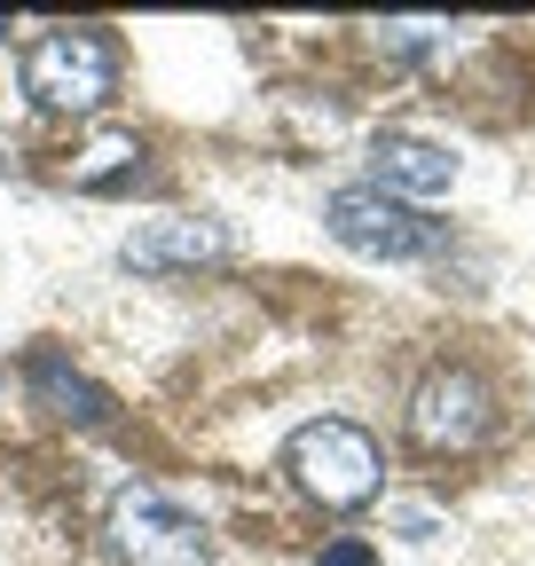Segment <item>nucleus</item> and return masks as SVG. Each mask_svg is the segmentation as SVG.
<instances>
[{
  "mask_svg": "<svg viewBox=\"0 0 535 566\" xmlns=\"http://www.w3.org/2000/svg\"><path fill=\"white\" fill-rule=\"evenodd\" d=\"M118 87V48L95 32V24H63V32H40L32 55H24V95L40 111H103Z\"/></svg>",
  "mask_w": 535,
  "mask_h": 566,
  "instance_id": "nucleus-1",
  "label": "nucleus"
},
{
  "mask_svg": "<svg viewBox=\"0 0 535 566\" xmlns=\"http://www.w3.org/2000/svg\"><path fill=\"white\" fill-rule=\"evenodd\" d=\"M284 464H292V480L315 495V504H331V512H355V504L378 495V441L363 433V424H347V417L300 424L292 449H284Z\"/></svg>",
  "mask_w": 535,
  "mask_h": 566,
  "instance_id": "nucleus-2",
  "label": "nucleus"
},
{
  "mask_svg": "<svg viewBox=\"0 0 535 566\" xmlns=\"http://www.w3.org/2000/svg\"><path fill=\"white\" fill-rule=\"evenodd\" d=\"M111 551L126 566H206V527H197L174 495L126 488L111 504Z\"/></svg>",
  "mask_w": 535,
  "mask_h": 566,
  "instance_id": "nucleus-3",
  "label": "nucleus"
},
{
  "mask_svg": "<svg viewBox=\"0 0 535 566\" xmlns=\"http://www.w3.org/2000/svg\"><path fill=\"white\" fill-rule=\"evenodd\" d=\"M323 221H331V237H339L347 252H370V260H418V252H433V221L418 205L386 197V189H331Z\"/></svg>",
  "mask_w": 535,
  "mask_h": 566,
  "instance_id": "nucleus-4",
  "label": "nucleus"
},
{
  "mask_svg": "<svg viewBox=\"0 0 535 566\" xmlns=\"http://www.w3.org/2000/svg\"><path fill=\"white\" fill-rule=\"evenodd\" d=\"M489 424H496V394H489V378L481 370H433L418 394H410V433L426 441V449H473V441H489Z\"/></svg>",
  "mask_w": 535,
  "mask_h": 566,
  "instance_id": "nucleus-5",
  "label": "nucleus"
},
{
  "mask_svg": "<svg viewBox=\"0 0 535 566\" xmlns=\"http://www.w3.org/2000/svg\"><path fill=\"white\" fill-rule=\"evenodd\" d=\"M118 260L143 268V275L213 268V260H229V229H221V221H143V229L118 244Z\"/></svg>",
  "mask_w": 535,
  "mask_h": 566,
  "instance_id": "nucleus-6",
  "label": "nucleus"
},
{
  "mask_svg": "<svg viewBox=\"0 0 535 566\" xmlns=\"http://www.w3.org/2000/svg\"><path fill=\"white\" fill-rule=\"evenodd\" d=\"M370 189H386V197H441L449 181H457V158L441 150V142H426V134H378V150H370Z\"/></svg>",
  "mask_w": 535,
  "mask_h": 566,
  "instance_id": "nucleus-7",
  "label": "nucleus"
},
{
  "mask_svg": "<svg viewBox=\"0 0 535 566\" xmlns=\"http://www.w3.org/2000/svg\"><path fill=\"white\" fill-rule=\"evenodd\" d=\"M32 394H40V409L72 417V424H111V409H118L95 378H80L72 363H55V354H40V363H32Z\"/></svg>",
  "mask_w": 535,
  "mask_h": 566,
  "instance_id": "nucleus-8",
  "label": "nucleus"
},
{
  "mask_svg": "<svg viewBox=\"0 0 535 566\" xmlns=\"http://www.w3.org/2000/svg\"><path fill=\"white\" fill-rule=\"evenodd\" d=\"M378 48L401 55V63H418V55L449 48V24H441V17H394V24H378Z\"/></svg>",
  "mask_w": 535,
  "mask_h": 566,
  "instance_id": "nucleus-9",
  "label": "nucleus"
},
{
  "mask_svg": "<svg viewBox=\"0 0 535 566\" xmlns=\"http://www.w3.org/2000/svg\"><path fill=\"white\" fill-rule=\"evenodd\" d=\"M134 158H143V150H134L126 134H111V142H95V150H87V166H80L72 181H80V189H118V181L134 174Z\"/></svg>",
  "mask_w": 535,
  "mask_h": 566,
  "instance_id": "nucleus-10",
  "label": "nucleus"
},
{
  "mask_svg": "<svg viewBox=\"0 0 535 566\" xmlns=\"http://www.w3.org/2000/svg\"><path fill=\"white\" fill-rule=\"evenodd\" d=\"M315 566H378V551L363 543V535H339V543H323V558Z\"/></svg>",
  "mask_w": 535,
  "mask_h": 566,
  "instance_id": "nucleus-11",
  "label": "nucleus"
},
{
  "mask_svg": "<svg viewBox=\"0 0 535 566\" xmlns=\"http://www.w3.org/2000/svg\"><path fill=\"white\" fill-rule=\"evenodd\" d=\"M0 32H9V17H0Z\"/></svg>",
  "mask_w": 535,
  "mask_h": 566,
  "instance_id": "nucleus-12",
  "label": "nucleus"
}]
</instances>
